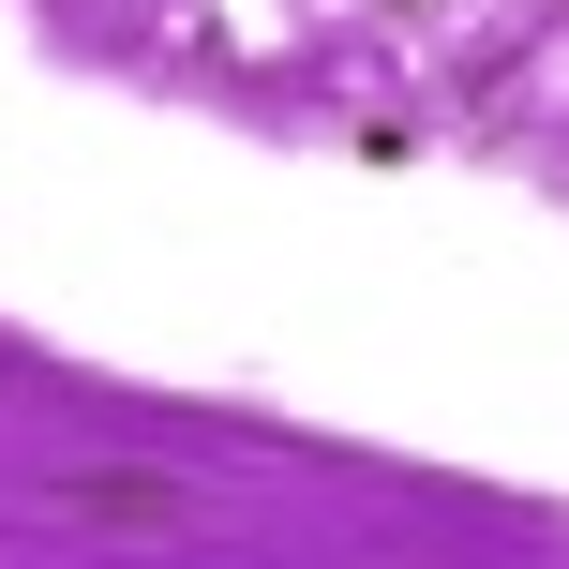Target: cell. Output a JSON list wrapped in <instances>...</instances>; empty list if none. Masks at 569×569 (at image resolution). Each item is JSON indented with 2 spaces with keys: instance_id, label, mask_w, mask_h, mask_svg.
I'll list each match as a JSON object with an SVG mask.
<instances>
[{
  "instance_id": "obj_1",
  "label": "cell",
  "mask_w": 569,
  "mask_h": 569,
  "mask_svg": "<svg viewBox=\"0 0 569 569\" xmlns=\"http://www.w3.org/2000/svg\"><path fill=\"white\" fill-rule=\"evenodd\" d=\"M60 510L106 525V540H150V525H196V495H180L166 465H76V480H60Z\"/></svg>"
}]
</instances>
